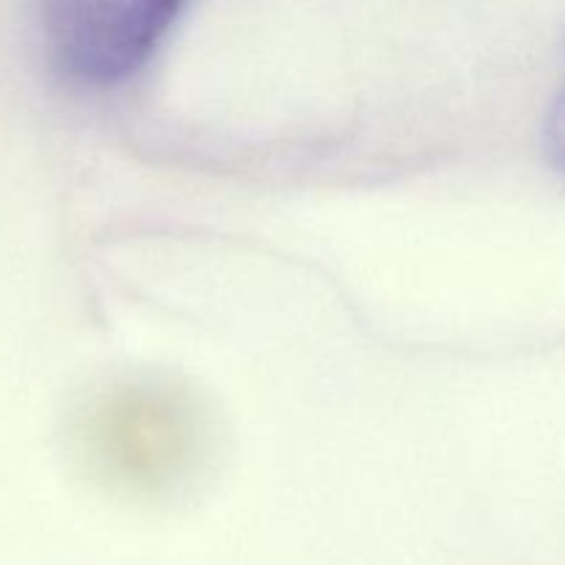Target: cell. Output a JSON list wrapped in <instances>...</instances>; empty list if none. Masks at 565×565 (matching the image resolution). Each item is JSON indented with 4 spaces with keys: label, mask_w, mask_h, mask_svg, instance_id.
I'll use <instances>...</instances> for the list:
<instances>
[{
    "label": "cell",
    "mask_w": 565,
    "mask_h": 565,
    "mask_svg": "<svg viewBox=\"0 0 565 565\" xmlns=\"http://www.w3.org/2000/svg\"><path fill=\"white\" fill-rule=\"evenodd\" d=\"M185 0H36L50 72L66 86L110 88L158 50Z\"/></svg>",
    "instance_id": "obj_2"
},
{
    "label": "cell",
    "mask_w": 565,
    "mask_h": 565,
    "mask_svg": "<svg viewBox=\"0 0 565 565\" xmlns=\"http://www.w3.org/2000/svg\"><path fill=\"white\" fill-rule=\"evenodd\" d=\"M563 53H565V42H563ZM544 149L550 163L555 166V171H561L565 177V81L561 92H557L555 99H552L550 114H546Z\"/></svg>",
    "instance_id": "obj_3"
},
{
    "label": "cell",
    "mask_w": 565,
    "mask_h": 565,
    "mask_svg": "<svg viewBox=\"0 0 565 565\" xmlns=\"http://www.w3.org/2000/svg\"><path fill=\"white\" fill-rule=\"evenodd\" d=\"M199 445L196 408L169 386H119L92 419V456L99 472L132 497L158 500L185 483L202 452Z\"/></svg>",
    "instance_id": "obj_1"
}]
</instances>
